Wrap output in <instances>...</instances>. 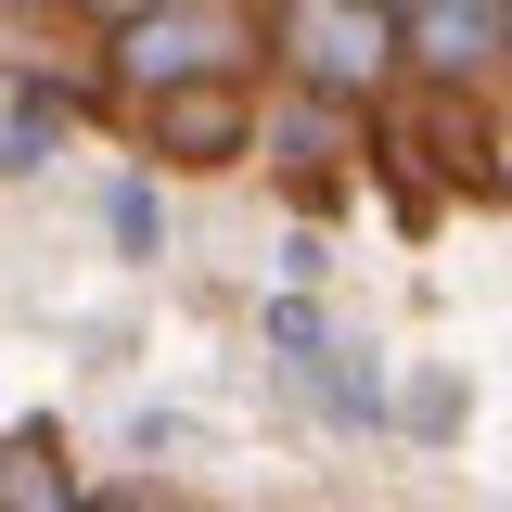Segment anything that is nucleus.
Wrapping results in <instances>:
<instances>
[{
    "label": "nucleus",
    "instance_id": "423d86ee",
    "mask_svg": "<svg viewBox=\"0 0 512 512\" xmlns=\"http://www.w3.org/2000/svg\"><path fill=\"white\" fill-rule=\"evenodd\" d=\"M116 244H128V256H154V192H141V180L116 192Z\"/></svg>",
    "mask_w": 512,
    "mask_h": 512
},
{
    "label": "nucleus",
    "instance_id": "6e6552de",
    "mask_svg": "<svg viewBox=\"0 0 512 512\" xmlns=\"http://www.w3.org/2000/svg\"><path fill=\"white\" fill-rule=\"evenodd\" d=\"M500 39H512V0H500Z\"/></svg>",
    "mask_w": 512,
    "mask_h": 512
},
{
    "label": "nucleus",
    "instance_id": "7ed1b4c3",
    "mask_svg": "<svg viewBox=\"0 0 512 512\" xmlns=\"http://www.w3.org/2000/svg\"><path fill=\"white\" fill-rule=\"evenodd\" d=\"M154 154H180V167L244 154V90H231V77H180V90H154Z\"/></svg>",
    "mask_w": 512,
    "mask_h": 512
},
{
    "label": "nucleus",
    "instance_id": "20e7f679",
    "mask_svg": "<svg viewBox=\"0 0 512 512\" xmlns=\"http://www.w3.org/2000/svg\"><path fill=\"white\" fill-rule=\"evenodd\" d=\"M410 64H436V77H474V64L500 52V0H410Z\"/></svg>",
    "mask_w": 512,
    "mask_h": 512
},
{
    "label": "nucleus",
    "instance_id": "f03ea898",
    "mask_svg": "<svg viewBox=\"0 0 512 512\" xmlns=\"http://www.w3.org/2000/svg\"><path fill=\"white\" fill-rule=\"evenodd\" d=\"M244 52V26L231 13H205V0H154V13H128L116 26V77L154 103V90H180V77H231Z\"/></svg>",
    "mask_w": 512,
    "mask_h": 512
},
{
    "label": "nucleus",
    "instance_id": "39448f33",
    "mask_svg": "<svg viewBox=\"0 0 512 512\" xmlns=\"http://www.w3.org/2000/svg\"><path fill=\"white\" fill-rule=\"evenodd\" d=\"M0 512H77V487H64V448H52V436H0Z\"/></svg>",
    "mask_w": 512,
    "mask_h": 512
},
{
    "label": "nucleus",
    "instance_id": "f257e3e1",
    "mask_svg": "<svg viewBox=\"0 0 512 512\" xmlns=\"http://www.w3.org/2000/svg\"><path fill=\"white\" fill-rule=\"evenodd\" d=\"M384 52H397V13H372V0H282V64L320 103H359L384 77Z\"/></svg>",
    "mask_w": 512,
    "mask_h": 512
},
{
    "label": "nucleus",
    "instance_id": "0eeeda50",
    "mask_svg": "<svg viewBox=\"0 0 512 512\" xmlns=\"http://www.w3.org/2000/svg\"><path fill=\"white\" fill-rule=\"evenodd\" d=\"M90 512H141V500H90Z\"/></svg>",
    "mask_w": 512,
    "mask_h": 512
}]
</instances>
